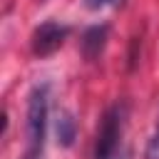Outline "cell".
<instances>
[{
  "instance_id": "obj_1",
  "label": "cell",
  "mask_w": 159,
  "mask_h": 159,
  "mask_svg": "<svg viewBox=\"0 0 159 159\" xmlns=\"http://www.w3.org/2000/svg\"><path fill=\"white\" fill-rule=\"evenodd\" d=\"M47 117H50V89L47 84H37L27 99V154L42 157L47 137Z\"/></svg>"
},
{
  "instance_id": "obj_2",
  "label": "cell",
  "mask_w": 159,
  "mask_h": 159,
  "mask_svg": "<svg viewBox=\"0 0 159 159\" xmlns=\"http://www.w3.org/2000/svg\"><path fill=\"white\" fill-rule=\"evenodd\" d=\"M122 132H124V109L119 104H114L107 109V114L99 124L97 144H94V159H124Z\"/></svg>"
},
{
  "instance_id": "obj_3",
  "label": "cell",
  "mask_w": 159,
  "mask_h": 159,
  "mask_svg": "<svg viewBox=\"0 0 159 159\" xmlns=\"http://www.w3.org/2000/svg\"><path fill=\"white\" fill-rule=\"evenodd\" d=\"M70 30L60 22H42L35 32H32V52L37 57H47L55 50L62 47V42L67 40Z\"/></svg>"
},
{
  "instance_id": "obj_4",
  "label": "cell",
  "mask_w": 159,
  "mask_h": 159,
  "mask_svg": "<svg viewBox=\"0 0 159 159\" xmlns=\"http://www.w3.org/2000/svg\"><path fill=\"white\" fill-rule=\"evenodd\" d=\"M104 42H107V27L104 25H94L84 32L82 37V52L87 60H94L99 57V52L104 50Z\"/></svg>"
},
{
  "instance_id": "obj_5",
  "label": "cell",
  "mask_w": 159,
  "mask_h": 159,
  "mask_svg": "<svg viewBox=\"0 0 159 159\" xmlns=\"http://www.w3.org/2000/svg\"><path fill=\"white\" fill-rule=\"evenodd\" d=\"M57 142L62 147H70L75 142V119L67 112H62L60 119H57Z\"/></svg>"
},
{
  "instance_id": "obj_6",
  "label": "cell",
  "mask_w": 159,
  "mask_h": 159,
  "mask_svg": "<svg viewBox=\"0 0 159 159\" xmlns=\"http://www.w3.org/2000/svg\"><path fill=\"white\" fill-rule=\"evenodd\" d=\"M147 159H159V117H157V124H154V132L147 142Z\"/></svg>"
},
{
  "instance_id": "obj_7",
  "label": "cell",
  "mask_w": 159,
  "mask_h": 159,
  "mask_svg": "<svg viewBox=\"0 0 159 159\" xmlns=\"http://www.w3.org/2000/svg\"><path fill=\"white\" fill-rule=\"evenodd\" d=\"M119 2L122 0H87V7L89 10H102V7H114Z\"/></svg>"
},
{
  "instance_id": "obj_8",
  "label": "cell",
  "mask_w": 159,
  "mask_h": 159,
  "mask_svg": "<svg viewBox=\"0 0 159 159\" xmlns=\"http://www.w3.org/2000/svg\"><path fill=\"white\" fill-rule=\"evenodd\" d=\"M25 159H42V157H35V154H25Z\"/></svg>"
}]
</instances>
